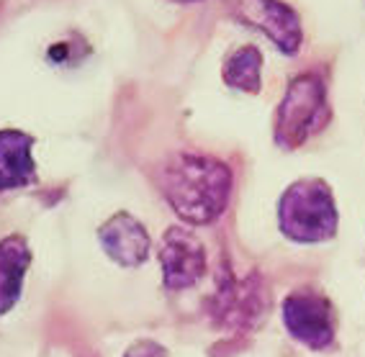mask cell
Instances as JSON below:
<instances>
[{"instance_id":"6da1fadb","label":"cell","mask_w":365,"mask_h":357,"mask_svg":"<svg viewBox=\"0 0 365 357\" xmlns=\"http://www.w3.org/2000/svg\"><path fill=\"white\" fill-rule=\"evenodd\" d=\"M157 185L185 224L206 227L227 211L235 175L227 162L211 155L175 152L157 172Z\"/></svg>"},{"instance_id":"7a4b0ae2","label":"cell","mask_w":365,"mask_h":357,"mask_svg":"<svg viewBox=\"0 0 365 357\" xmlns=\"http://www.w3.org/2000/svg\"><path fill=\"white\" fill-rule=\"evenodd\" d=\"M339 214L332 188L319 177L291 182L278 201V227L299 244H319L337 234Z\"/></svg>"},{"instance_id":"3957f363","label":"cell","mask_w":365,"mask_h":357,"mask_svg":"<svg viewBox=\"0 0 365 357\" xmlns=\"http://www.w3.org/2000/svg\"><path fill=\"white\" fill-rule=\"evenodd\" d=\"M329 121V103H327V88L319 75L304 72L291 80L281 105L275 110L273 139L281 150H299L301 144L317 131L324 129Z\"/></svg>"},{"instance_id":"277c9868","label":"cell","mask_w":365,"mask_h":357,"mask_svg":"<svg viewBox=\"0 0 365 357\" xmlns=\"http://www.w3.org/2000/svg\"><path fill=\"white\" fill-rule=\"evenodd\" d=\"M283 324L288 334L309 350H327L337 337V316L332 304L314 288L288 293L281 304Z\"/></svg>"},{"instance_id":"5b68a950","label":"cell","mask_w":365,"mask_h":357,"mask_svg":"<svg viewBox=\"0 0 365 357\" xmlns=\"http://www.w3.org/2000/svg\"><path fill=\"white\" fill-rule=\"evenodd\" d=\"M232 8L242 24L262 31L288 57H294L304 44L301 16L283 0H235Z\"/></svg>"},{"instance_id":"8992f818","label":"cell","mask_w":365,"mask_h":357,"mask_svg":"<svg viewBox=\"0 0 365 357\" xmlns=\"http://www.w3.org/2000/svg\"><path fill=\"white\" fill-rule=\"evenodd\" d=\"M160 265L168 291H185L206 275V249L196 234L170 227L160 242Z\"/></svg>"},{"instance_id":"52a82bcc","label":"cell","mask_w":365,"mask_h":357,"mask_svg":"<svg viewBox=\"0 0 365 357\" xmlns=\"http://www.w3.org/2000/svg\"><path fill=\"white\" fill-rule=\"evenodd\" d=\"M267 311V291L257 275L247 280L222 278V288L216 291L214 316L229 326H255Z\"/></svg>"},{"instance_id":"ba28073f","label":"cell","mask_w":365,"mask_h":357,"mask_svg":"<svg viewBox=\"0 0 365 357\" xmlns=\"http://www.w3.org/2000/svg\"><path fill=\"white\" fill-rule=\"evenodd\" d=\"M98 242L103 252L121 267H139L150 257L152 247V239L144 224L126 211H118L101 224Z\"/></svg>"},{"instance_id":"9c48e42d","label":"cell","mask_w":365,"mask_h":357,"mask_svg":"<svg viewBox=\"0 0 365 357\" xmlns=\"http://www.w3.org/2000/svg\"><path fill=\"white\" fill-rule=\"evenodd\" d=\"M34 137L21 129H0V190H19L36 177Z\"/></svg>"},{"instance_id":"30bf717a","label":"cell","mask_w":365,"mask_h":357,"mask_svg":"<svg viewBox=\"0 0 365 357\" xmlns=\"http://www.w3.org/2000/svg\"><path fill=\"white\" fill-rule=\"evenodd\" d=\"M29 265H31V247L26 237L8 234L6 239H0V316L11 311L21 299Z\"/></svg>"},{"instance_id":"8fae6325","label":"cell","mask_w":365,"mask_h":357,"mask_svg":"<svg viewBox=\"0 0 365 357\" xmlns=\"http://www.w3.org/2000/svg\"><path fill=\"white\" fill-rule=\"evenodd\" d=\"M222 78L229 88L242 93H260L262 88V54L257 46H240L224 59Z\"/></svg>"},{"instance_id":"7c38bea8","label":"cell","mask_w":365,"mask_h":357,"mask_svg":"<svg viewBox=\"0 0 365 357\" xmlns=\"http://www.w3.org/2000/svg\"><path fill=\"white\" fill-rule=\"evenodd\" d=\"M124 357H168V352L155 342H137L134 347H129Z\"/></svg>"},{"instance_id":"4fadbf2b","label":"cell","mask_w":365,"mask_h":357,"mask_svg":"<svg viewBox=\"0 0 365 357\" xmlns=\"http://www.w3.org/2000/svg\"><path fill=\"white\" fill-rule=\"evenodd\" d=\"M173 3H182L185 6V3H198V0H173Z\"/></svg>"}]
</instances>
